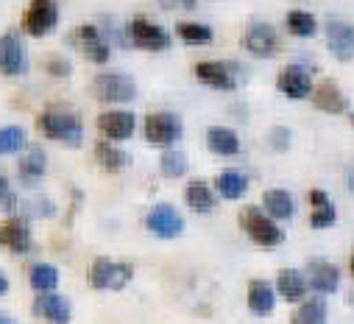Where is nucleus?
I'll return each mask as SVG.
<instances>
[{
	"mask_svg": "<svg viewBox=\"0 0 354 324\" xmlns=\"http://www.w3.org/2000/svg\"><path fill=\"white\" fill-rule=\"evenodd\" d=\"M215 188H218V193H221L223 199L234 201V199L245 196V190H248V179H245L240 171H223V174L218 177Z\"/></svg>",
	"mask_w": 354,
	"mask_h": 324,
	"instance_id": "nucleus-27",
	"label": "nucleus"
},
{
	"mask_svg": "<svg viewBox=\"0 0 354 324\" xmlns=\"http://www.w3.org/2000/svg\"><path fill=\"white\" fill-rule=\"evenodd\" d=\"M95 156H98L101 165H104L106 171H112V174H118L120 168H126V162H129L126 151H120V148H115V145H109V143H98V145H95Z\"/></svg>",
	"mask_w": 354,
	"mask_h": 324,
	"instance_id": "nucleus-29",
	"label": "nucleus"
},
{
	"mask_svg": "<svg viewBox=\"0 0 354 324\" xmlns=\"http://www.w3.org/2000/svg\"><path fill=\"white\" fill-rule=\"evenodd\" d=\"M159 3H162L165 9H185V12L196 9V0H159Z\"/></svg>",
	"mask_w": 354,
	"mask_h": 324,
	"instance_id": "nucleus-39",
	"label": "nucleus"
},
{
	"mask_svg": "<svg viewBox=\"0 0 354 324\" xmlns=\"http://www.w3.org/2000/svg\"><path fill=\"white\" fill-rule=\"evenodd\" d=\"M240 224L245 229V235L257 243V246H279V243L285 240V232L277 226V218H271L268 213H262L259 207H245L240 213Z\"/></svg>",
	"mask_w": 354,
	"mask_h": 324,
	"instance_id": "nucleus-1",
	"label": "nucleus"
},
{
	"mask_svg": "<svg viewBox=\"0 0 354 324\" xmlns=\"http://www.w3.org/2000/svg\"><path fill=\"white\" fill-rule=\"evenodd\" d=\"M34 310L48 318L50 324H67L70 321V302L64 296H56V294H39Z\"/></svg>",
	"mask_w": 354,
	"mask_h": 324,
	"instance_id": "nucleus-21",
	"label": "nucleus"
},
{
	"mask_svg": "<svg viewBox=\"0 0 354 324\" xmlns=\"http://www.w3.org/2000/svg\"><path fill=\"white\" fill-rule=\"evenodd\" d=\"M271 145H274L277 151H288V145H290V132H288L285 126H277V129L271 132Z\"/></svg>",
	"mask_w": 354,
	"mask_h": 324,
	"instance_id": "nucleus-37",
	"label": "nucleus"
},
{
	"mask_svg": "<svg viewBox=\"0 0 354 324\" xmlns=\"http://www.w3.org/2000/svg\"><path fill=\"white\" fill-rule=\"evenodd\" d=\"M290 324H326V302L321 296L301 302V307L293 313Z\"/></svg>",
	"mask_w": 354,
	"mask_h": 324,
	"instance_id": "nucleus-28",
	"label": "nucleus"
},
{
	"mask_svg": "<svg viewBox=\"0 0 354 324\" xmlns=\"http://www.w3.org/2000/svg\"><path fill=\"white\" fill-rule=\"evenodd\" d=\"M313 101L321 112H329V115H340L348 107L346 96L340 93V87L335 84V81H321V84L313 90Z\"/></svg>",
	"mask_w": 354,
	"mask_h": 324,
	"instance_id": "nucleus-16",
	"label": "nucleus"
},
{
	"mask_svg": "<svg viewBox=\"0 0 354 324\" xmlns=\"http://www.w3.org/2000/svg\"><path fill=\"white\" fill-rule=\"evenodd\" d=\"M145 137L148 143L153 145H170L182 137V120L170 115V112H156V115H148L145 120Z\"/></svg>",
	"mask_w": 354,
	"mask_h": 324,
	"instance_id": "nucleus-7",
	"label": "nucleus"
},
{
	"mask_svg": "<svg viewBox=\"0 0 354 324\" xmlns=\"http://www.w3.org/2000/svg\"><path fill=\"white\" fill-rule=\"evenodd\" d=\"M0 324H17L12 316H6V313H0Z\"/></svg>",
	"mask_w": 354,
	"mask_h": 324,
	"instance_id": "nucleus-41",
	"label": "nucleus"
},
{
	"mask_svg": "<svg viewBox=\"0 0 354 324\" xmlns=\"http://www.w3.org/2000/svg\"><path fill=\"white\" fill-rule=\"evenodd\" d=\"M98 129L109 140H126L134 132V115L131 112H104L98 118Z\"/></svg>",
	"mask_w": 354,
	"mask_h": 324,
	"instance_id": "nucleus-20",
	"label": "nucleus"
},
{
	"mask_svg": "<svg viewBox=\"0 0 354 324\" xmlns=\"http://www.w3.org/2000/svg\"><path fill=\"white\" fill-rule=\"evenodd\" d=\"M243 45L251 56H259V59H268L277 53L279 48V37L274 31V26L268 23H251L245 28V37H243Z\"/></svg>",
	"mask_w": 354,
	"mask_h": 324,
	"instance_id": "nucleus-6",
	"label": "nucleus"
},
{
	"mask_svg": "<svg viewBox=\"0 0 354 324\" xmlns=\"http://www.w3.org/2000/svg\"><path fill=\"white\" fill-rule=\"evenodd\" d=\"M185 199L196 213H212L215 204H218V199H215V193H212V188L207 182H190Z\"/></svg>",
	"mask_w": 354,
	"mask_h": 324,
	"instance_id": "nucleus-26",
	"label": "nucleus"
},
{
	"mask_svg": "<svg viewBox=\"0 0 354 324\" xmlns=\"http://www.w3.org/2000/svg\"><path fill=\"white\" fill-rule=\"evenodd\" d=\"M248 307L254 316H268L277 307V291L265 282V280H254L248 285Z\"/></svg>",
	"mask_w": 354,
	"mask_h": 324,
	"instance_id": "nucleus-18",
	"label": "nucleus"
},
{
	"mask_svg": "<svg viewBox=\"0 0 354 324\" xmlns=\"http://www.w3.org/2000/svg\"><path fill=\"white\" fill-rule=\"evenodd\" d=\"M15 207H17V199H15L12 188H9V179H6V177H0V210L12 213Z\"/></svg>",
	"mask_w": 354,
	"mask_h": 324,
	"instance_id": "nucleus-36",
	"label": "nucleus"
},
{
	"mask_svg": "<svg viewBox=\"0 0 354 324\" xmlns=\"http://www.w3.org/2000/svg\"><path fill=\"white\" fill-rule=\"evenodd\" d=\"M23 148H26V132L20 126L0 129V154H17Z\"/></svg>",
	"mask_w": 354,
	"mask_h": 324,
	"instance_id": "nucleus-33",
	"label": "nucleus"
},
{
	"mask_svg": "<svg viewBox=\"0 0 354 324\" xmlns=\"http://www.w3.org/2000/svg\"><path fill=\"white\" fill-rule=\"evenodd\" d=\"M75 37L81 39L84 53L90 56L93 62H106V59H109V45H106V39L98 34L95 26H81V28L75 31Z\"/></svg>",
	"mask_w": 354,
	"mask_h": 324,
	"instance_id": "nucleus-23",
	"label": "nucleus"
},
{
	"mask_svg": "<svg viewBox=\"0 0 354 324\" xmlns=\"http://www.w3.org/2000/svg\"><path fill=\"white\" fill-rule=\"evenodd\" d=\"M39 129L50 140H59V143H67V145H78L81 137H84L81 120L70 109H59V107H50L39 115Z\"/></svg>",
	"mask_w": 354,
	"mask_h": 324,
	"instance_id": "nucleus-2",
	"label": "nucleus"
},
{
	"mask_svg": "<svg viewBox=\"0 0 354 324\" xmlns=\"http://www.w3.org/2000/svg\"><path fill=\"white\" fill-rule=\"evenodd\" d=\"M307 277L301 274V271H296V269H282L279 274H277V291L288 299V302H301L304 299V294H307Z\"/></svg>",
	"mask_w": 354,
	"mask_h": 324,
	"instance_id": "nucleus-22",
	"label": "nucleus"
},
{
	"mask_svg": "<svg viewBox=\"0 0 354 324\" xmlns=\"http://www.w3.org/2000/svg\"><path fill=\"white\" fill-rule=\"evenodd\" d=\"M42 174H45V151L39 145H28L20 159V177L26 185H37Z\"/></svg>",
	"mask_w": 354,
	"mask_h": 324,
	"instance_id": "nucleus-24",
	"label": "nucleus"
},
{
	"mask_svg": "<svg viewBox=\"0 0 354 324\" xmlns=\"http://www.w3.org/2000/svg\"><path fill=\"white\" fill-rule=\"evenodd\" d=\"M348 188H351V193H354V171H348Z\"/></svg>",
	"mask_w": 354,
	"mask_h": 324,
	"instance_id": "nucleus-42",
	"label": "nucleus"
},
{
	"mask_svg": "<svg viewBox=\"0 0 354 324\" xmlns=\"http://www.w3.org/2000/svg\"><path fill=\"white\" fill-rule=\"evenodd\" d=\"M6 291H9V277H6L3 271H0V296H3Z\"/></svg>",
	"mask_w": 354,
	"mask_h": 324,
	"instance_id": "nucleus-40",
	"label": "nucleus"
},
{
	"mask_svg": "<svg viewBox=\"0 0 354 324\" xmlns=\"http://www.w3.org/2000/svg\"><path fill=\"white\" fill-rule=\"evenodd\" d=\"M234 73H237L234 62H201V64H196V75L215 90H234V84H237Z\"/></svg>",
	"mask_w": 354,
	"mask_h": 324,
	"instance_id": "nucleus-12",
	"label": "nucleus"
},
{
	"mask_svg": "<svg viewBox=\"0 0 354 324\" xmlns=\"http://www.w3.org/2000/svg\"><path fill=\"white\" fill-rule=\"evenodd\" d=\"M48 70H50L53 75H70V64H67L64 59H59V56H50V59H48Z\"/></svg>",
	"mask_w": 354,
	"mask_h": 324,
	"instance_id": "nucleus-38",
	"label": "nucleus"
},
{
	"mask_svg": "<svg viewBox=\"0 0 354 324\" xmlns=\"http://www.w3.org/2000/svg\"><path fill=\"white\" fill-rule=\"evenodd\" d=\"M0 243H6V246L12 249V252H17V255H26V252H31V229H28V224L23 221V218H9V221H3L0 224Z\"/></svg>",
	"mask_w": 354,
	"mask_h": 324,
	"instance_id": "nucleus-15",
	"label": "nucleus"
},
{
	"mask_svg": "<svg viewBox=\"0 0 354 324\" xmlns=\"http://www.w3.org/2000/svg\"><path fill=\"white\" fill-rule=\"evenodd\" d=\"M56 20H59V9L53 0H31L26 12V31L31 37H45L56 28Z\"/></svg>",
	"mask_w": 354,
	"mask_h": 324,
	"instance_id": "nucleus-8",
	"label": "nucleus"
},
{
	"mask_svg": "<svg viewBox=\"0 0 354 324\" xmlns=\"http://www.w3.org/2000/svg\"><path fill=\"white\" fill-rule=\"evenodd\" d=\"M56 282H59V271H56L53 266H48V263H37V266L31 269V288H34V291H39V294H50V291L56 288Z\"/></svg>",
	"mask_w": 354,
	"mask_h": 324,
	"instance_id": "nucleus-32",
	"label": "nucleus"
},
{
	"mask_svg": "<svg viewBox=\"0 0 354 324\" xmlns=\"http://www.w3.org/2000/svg\"><path fill=\"white\" fill-rule=\"evenodd\" d=\"M310 204H313V215H310V226L313 229H326L337 221V210L332 204V199L326 196V190H310Z\"/></svg>",
	"mask_w": 354,
	"mask_h": 324,
	"instance_id": "nucleus-17",
	"label": "nucleus"
},
{
	"mask_svg": "<svg viewBox=\"0 0 354 324\" xmlns=\"http://www.w3.org/2000/svg\"><path fill=\"white\" fill-rule=\"evenodd\" d=\"M176 31H179V37L185 42H190V45H207V42H212V28L198 26V23H182Z\"/></svg>",
	"mask_w": 354,
	"mask_h": 324,
	"instance_id": "nucleus-34",
	"label": "nucleus"
},
{
	"mask_svg": "<svg viewBox=\"0 0 354 324\" xmlns=\"http://www.w3.org/2000/svg\"><path fill=\"white\" fill-rule=\"evenodd\" d=\"M288 31L296 37H313L318 31V20L304 9H293L288 12Z\"/></svg>",
	"mask_w": 354,
	"mask_h": 324,
	"instance_id": "nucleus-31",
	"label": "nucleus"
},
{
	"mask_svg": "<svg viewBox=\"0 0 354 324\" xmlns=\"http://www.w3.org/2000/svg\"><path fill=\"white\" fill-rule=\"evenodd\" d=\"M351 305H354V291H351Z\"/></svg>",
	"mask_w": 354,
	"mask_h": 324,
	"instance_id": "nucleus-45",
	"label": "nucleus"
},
{
	"mask_svg": "<svg viewBox=\"0 0 354 324\" xmlns=\"http://www.w3.org/2000/svg\"><path fill=\"white\" fill-rule=\"evenodd\" d=\"M26 70H28V56H26L20 37H15V34L0 37V73L23 75Z\"/></svg>",
	"mask_w": 354,
	"mask_h": 324,
	"instance_id": "nucleus-11",
	"label": "nucleus"
},
{
	"mask_svg": "<svg viewBox=\"0 0 354 324\" xmlns=\"http://www.w3.org/2000/svg\"><path fill=\"white\" fill-rule=\"evenodd\" d=\"M262 207H265V213H268L271 218H277V221H288V218H293V213H296V201H293V196H290L288 190H282V188L265 190V196H262Z\"/></svg>",
	"mask_w": 354,
	"mask_h": 324,
	"instance_id": "nucleus-19",
	"label": "nucleus"
},
{
	"mask_svg": "<svg viewBox=\"0 0 354 324\" xmlns=\"http://www.w3.org/2000/svg\"><path fill=\"white\" fill-rule=\"evenodd\" d=\"M277 87L282 90V96H288V98H293V101L310 98L313 90H315L310 73H307L301 64H290V67H285V70L279 73V78H277Z\"/></svg>",
	"mask_w": 354,
	"mask_h": 324,
	"instance_id": "nucleus-9",
	"label": "nucleus"
},
{
	"mask_svg": "<svg viewBox=\"0 0 354 324\" xmlns=\"http://www.w3.org/2000/svg\"><path fill=\"white\" fill-rule=\"evenodd\" d=\"M129 31H131V42H134L137 48H145V51H165V48L170 45V34L162 31L159 26H151V23L142 20V17L131 20Z\"/></svg>",
	"mask_w": 354,
	"mask_h": 324,
	"instance_id": "nucleus-13",
	"label": "nucleus"
},
{
	"mask_svg": "<svg viewBox=\"0 0 354 324\" xmlns=\"http://www.w3.org/2000/svg\"><path fill=\"white\" fill-rule=\"evenodd\" d=\"M134 269L129 263H115V260H106V258H98L93 266H90V285L104 291H120L126 288V282L131 280Z\"/></svg>",
	"mask_w": 354,
	"mask_h": 324,
	"instance_id": "nucleus-3",
	"label": "nucleus"
},
{
	"mask_svg": "<svg viewBox=\"0 0 354 324\" xmlns=\"http://www.w3.org/2000/svg\"><path fill=\"white\" fill-rule=\"evenodd\" d=\"M348 120H351V126H354V115H351V118H348Z\"/></svg>",
	"mask_w": 354,
	"mask_h": 324,
	"instance_id": "nucleus-44",
	"label": "nucleus"
},
{
	"mask_svg": "<svg viewBox=\"0 0 354 324\" xmlns=\"http://www.w3.org/2000/svg\"><path fill=\"white\" fill-rule=\"evenodd\" d=\"M351 274H354V258H351Z\"/></svg>",
	"mask_w": 354,
	"mask_h": 324,
	"instance_id": "nucleus-43",
	"label": "nucleus"
},
{
	"mask_svg": "<svg viewBox=\"0 0 354 324\" xmlns=\"http://www.w3.org/2000/svg\"><path fill=\"white\" fill-rule=\"evenodd\" d=\"M23 213H28V215H42V218H48V215H53V204L45 199V196H34V199H28L26 204H23Z\"/></svg>",
	"mask_w": 354,
	"mask_h": 324,
	"instance_id": "nucleus-35",
	"label": "nucleus"
},
{
	"mask_svg": "<svg viewBox=\"0 0 354 324\" xmlns=\"http://www.w3.org/2000/svg\"><path fill=\"white\" fill-rule=\"evenodd\" d=\"M93 90H95L98 101H104V104H126L137 96L134 81L120 73H101L93 81Z\"/></svg>",
	"mask_w": 354,
	"mask_h": 324,
	"instance_id": "nucleus-4",
	"label": "nucleus"
},
{
	"mask_svg": "<svg viewBox=\"0 0 354 324\" xmlns=\"http://www.w3.org/2000/svg\"><path fill=\"white\" fill-rule=\"evenodd\" d=\"M307 282L315 294H335L340 288V269L326 260H315L307 266Z\"/></svg>",
	"mask_w": 354,
	"mask_h": 324,
	"instance_id": "nucleus-14",
	"label": "nucleus"
},
{
	"mask_svg": "<svg viewBox=\"0 0 354 324\" xmlns=\"http://www.w3.org/2000/svg\"><path fill=\"white\" fill-rule=\"evenodd\" d=\"M326 48L337 62H351L354 59V26L340 17H329L326 20Z\"/></svg>",
	"mask_w": 354,
	"mask_h": 324,
	"instance_id": "nucleus-5",
	"label": "nucleus"
},
{
	"mask_svg": "<svg viewBox=\"0 0 354 324\" xmlns=\"http://www.w3.org/2000/svg\"><path fill=\"white\" fill-rule=\"evenodd\" d=\"M148 229L159 237H176L185 232V218L179 215L173 204H156L148 213Z\"/></svg>",
	"mask_w": 354,
	"mask_h": 324,
	"instance_id": "nucleus-10",
	"label": "nucleus"
},
{
	"mask_svg": "<svg viewBox=\"0 0 354 324\" xmlns=\"http://www.w3.org/2000/svg\"><path fill=\"white\" fill-rule=\"evenodd\" d=\"M207 145H209L215 154H221V156H234V154L240 151L237 134H234L232 129H226V126H212V129L207 132Z\"/></svg>",
	"mask_w": 354,
	"mask_h": 324,
	"instance_id": "nucleus-25",
	"label": "nucleus"
},
{
	"mask_svg": "<svg viewBox=\"0 0 354 324\" xmlns=\"http://www.w3.org/2000/svg\"><path fill=\"white\" fill-rule=\"evenodd\" d=\"M159 168H162V177H167V179H179V177L187 174V156H185L182 151L170 148V151L162 154Z\"/></svg>",
	"mask_w": 354,
	"mask_h": 324,
	"instance_id": "nucleus-30",
	"label": "nucleus"
}]
</instances>
